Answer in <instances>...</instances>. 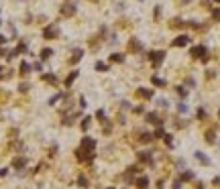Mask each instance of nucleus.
<instances>
[{"instance_id":"1","label":"nucleus","mask_w":220,"mask_h":189,"mask_svg":"<svg viewBox=\"0 0 220 189\" xmlns=\"http://www.w3.org/2000/svg\"><path fill=\"white\" fill-rule=\"evenodd\" d=\"M74 12H76V6H72V4H65V6L61 8V14H63V16H72Z\"/></svg>"},{"instance_id":"2","label":"nucleus","mask_w":220,"mask_h":189,"mask_svg":"<svg viewBox=\"0 0 220 189\" xmlns=\"http://www.w3.org/2000/svg\"><path fill=\"white\" fill-rule=\"evenodd\" d=\"M55 35H57V29L55 27H47L45 29V39H53Z\"/></svg>"},{"instance_id":"3","label":"nucleus","mask_w":220,"mask_h":189,"mask_svg":"<svg viewBox=\"0 0 220 189\" xmlns=\"http://www.w3.org/2000/svg\"><path fill=\"white\" fill-rule=\"evenodd\" d=\"M204 51H206V49H204V47H196V49H194L192 53H194V55H198V57H200V55H202Z\"/></svg>"},{"instance_id":"4","label":"nucleus","mask_w":220,"mask_h":189,"mask_svg":"<svg viewBox=\"0 0 220 189\" xmlns=\"http://www.w3.org/2000/svg\"><path fill=\"white\" fill-rule=\"evenodd\" d=\"M188 43V37H180L177 41H175V45H186Z\"/></svg>"},{"instance_id":"5","label":"nucleus","mask_w":220,"mask_h":189,"mask_svg":"<svg viewBox=\"0 0 220 189\" xmlns=\"http://www.w3.org/2000/svg\"><path fill=\"white\" fill-rule=\"evenodd\" d=\"M41 57H43V59H47V57H51V51H49V49H43V53H41Z\"/></svg>"},{"instance_id":"6","label":"nucleus","mask_w":220,"mask_h":189,"mask_svg":"<svg viewBox=\"0 0 220 189\" xmlns=\"http://www.w3.org/2000/svg\"><path fill=\"white\" fill-rule=\"evenodd\" d=\"M20 71H23V73H29V65L23 63V65H20Z\"/></svg>"},{"instance_id":"7","label":"nucleus","mask_w":220,"mask_h":189,"mask_svg":"<svg viewBox=\"0 0 220 189\" xmlns=\"http://www.w3.org/2000/svg\"><path fill=\"white\" fill-rule=\"evenodd\" d=\"M214 18H218V20H220V10H214Z\"/></svg>"},{"instance_id":"8","label":"nucleus","mask_w":220,"mask_h":189,"mask_svg":"<svg viewBox=\"0 0 220 189\" xmlns=\"http://www.w3.org/2000/svg\"><path fill=\"white\" fill-rule=\"evenodd\" d=\"M4 41H6V39H4V37H2V35H0V45H2V43H4Z\"/></svg>"}]
</instances>
